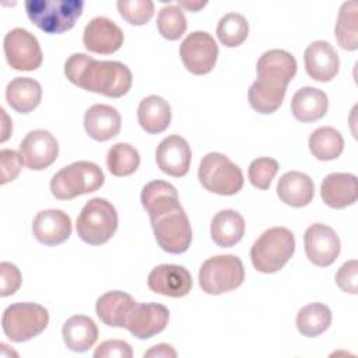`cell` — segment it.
<instances>
[{
    "instance_id": "1",
    "label": "cell",
    "mask_w": 358,
    "mask_h": 358,
    "mask_svg": "<svg viewBox=\"0 0 358 358\" xmlns=\"http://www.w3.org/2000/svg\"><path fill=\"white\" fill-rule=\"evenodd\" d=\"M64 74L74 85L109 98L126 95L131 87L130 69L115 60H95L85 53H74L64 63Z\"/></svg>"
},
{
    "instance_id": "2",
    "label": "cell",
    "mask_w": 358,
    "mask_h": 358,
    "mask_svg": "<svg viewBox=\"0 0 358 358\" xmlns=\"http://www.w3.org/2000/svg\"><path fill=\"white\" fill-rule=\"evenodd\" d=\"M295 252L294 234L284 227L266 229L252 245L253 267L264 274L280 271Z\"/></svg>"
},
{
    "instance_id": "3",
    "label": "cell",
    "mask_w": 358,
    "mask_h": 358,
    "mask_svg": "<svg viewBox=\"0 0 358 358\" xmlns=\"http://www.w3.org/2000/svg\"><path fill=\"white\" fill-rule=\"evenodd\" d=\"M28 18L46 34H63L71 29L83 14V0H27Z\"/></svg>"
},
{
    "instance_id": "4",
    "label": "cell",
    "mask_w": 358,
    "mask_h": 358,
    "mask_svg": "<svg viewBox=\"0 0 358 358\" xmlns=\"http://www.w3.org/2000/svg\"><path fill=\"white\" fill-rule=\"evenodd\" d=\"M105 182L102 169L90 161H77L53 175L50 192L59 200H71L77 196L96 192Z\"/></svg>"
},
{
    "instance_id": "5",
    "label": "cell",
    "mask_w": 358,
    "mask_h": 358,
    "mask_svg": "<svg viewBox=\"0 0 358 358\" xmlns=\"http://www.w3.org/2000/svg\"><path fill=\"white\" fill-rule=\"evenodd\" d=\"M77 235L88 245L106 243L117 229V213L110 201L95 197L85 203L77 217Z\"/></svg>"
},
{
    "instance_id": "6",
    "label": "cell",
    "mask_w": 358,
    "mask_h": 358,
    "mask_svg": "<svg viewBox=\"0 0 358 358\" xmlns=\"http://www.w3.org/2000/svg\"><path fill=\"white\" fill-rule=\"evenodd\" d=\"M201 186L220 196L236 194L243 186L241 168L221 152H208L203 157L199 172Z\"/></svg>"
},
{
    "instance_id": "7",
    "label": "cell",
    "mask_w": 358,
    "mask_h": 358,
    "mask_svg": "<svg viewBox=\"0 0 358 358\" xmlns=\"http://www.w3.org/2000/svg\"><path fill=\"white\" fill-rule=\"evenodd\" d=\"M245 280L242 260L235 255L207 259L199 270V284L206 294L220 295L236 289Z\"/></svg>"
},
{
    "instance_id": "8",
    "label": "cell",
    "mask_w": 358,
    "mask_h": 358,
    "mask_svg": "<svg viewBox=\"0 0 358 358\" xmlns=\"http://www.w3.org/2000/svg\"><path fill=\"white\" fill-rule=\"evenodd\" d=\"M49 323L48 310L34 302L13 303L3 312L1 327L13 343H24L39 336Z\"/></svg>"
},
{
    "instance_id": "9",
    "label": "cell",
    "mask_w": 358,
    "mask_h": 358,
    "mask_svg": "<svg viewBox=\"0 0 358 358\" xmlns=\"http://www.w3.org/2000/svg\"><path fill=\"white\" fill-rule=\"evenodd\" d=\"M150 221L154 236L162 250L179 255L189 249L192 242V228L183 207L166 211Z\"/></svg>"
},
{
    "instance_id": "10",
    "label": "cell",
    "mask_w": 358,
    "mask_h": 358,
    "mask_svg": "<svg viewBox=\"0 0 358 358\" xmlns=\"http://www.w3.org/2000/svg\"><path fill=\"white\" fill-rule=\"evenodd\" d=\"M4 55L11 69L32 71L42 64V50L34 34L24 28L8 31L3 41Z\"/></svg>"
},
{
    "instance_id": "11",
    "label": "cell",
    "mask_w": 358,
    "mask_h": 358,
    "mask_svg": "<svg viewBox=\"0 0 358 358\" xmlns=\"http://www.w3.org/2000/svg\"><path fill=\"white\" fill-rule=\"evenodd\" d=\"M179 55L187 71L196 76H204L215 66L218 46L208 32L194 31L180 43Z\"/></svg>"
},
{
    "instance_id": "12",
    "label": "cell",
    "mask_w": 358,
    "mask_h": 358,
    "mask_svg": "<svg viewBox=\"0 0 358 358\" xmlns=\"http://www.w3.org/2000/svg\"><path fill=\"white\" fill-rule=\"evenodd\" d=\"M305 253L310 263L319 267H327L336 262L340 255L341 243L336 231L324 224H312L303 235Z\"/></svg>"
},
{
    "instance_id": "13",
    "label": "cell",
    "mask_w": 358,
    "mask_h": 358,
    "mask_svg": "<svg viewBox=\"0 0 358 358\" xmlns=\"http://www.w3.org/2000/svg\"><path fill=\"white\" fill-rule=\"evenodd\" d=\"M20 154L29 169L42 171L56 161L59 155V144L50 131L38 129L29 131L22 138Z\"/></svg>"
},
{
    "instance_id": "14",
    "label": "cell",
    "mask_w": 358,
    "mask_h": 358,
    "mask_svg": "<svg viewBox=\"0 0 358 358\" xmlns=\"http://www.w3.org/2000/svg\"><path fill=\"white\" fill-rule=\"evenodd\" d=\"M169 320V310L161 303H136L127 313L124 327L140 340L161 333Z\"/></svg>"
},
{
    "instance_id": "15",
    "label": "cell",
    "mask_w": 358,
    "mask_h": 358,
    "mask_svg": "<svg viewBox=\"0 0 358 358\" xmlns=\"http://www.w3.org/2000/svg\"><path fill=\"white\" fill-rule=\"evenodd\" d=\"M124 35L119 25L106 17L92 18L84 29L83 42L88 52L112 55L123 45Z\"/></svg>"
},
{
    "instance_id": "16",
    "label": "cell",
    "mask_w": 358,
    "mask_h": 358,
    "mask_svg": "<svg viewBox=\"0 0 358 358\" xmlns=\"http://www.w3.org/2000/svg\"><path fill=\"white\" fill-rule=\"evenodd\" d=\"M151 291L171 298L187 295L193 287L189 270L179 264H159L154 267L147 278Z\"/></svg>"
},
{
    "instance_id": "17",
    "label": "cell",
    "mask_w": 358,
    "mask_h": 358,
    "mask_svg": "<svg viewBox=\"0 0 358 358\" xmlns=\"http://www.w3.org/2000/svg\"><path fill=\"white\" fill-rule=\"evenodd\" d=\"M155 159L158 168L164 173L180 178L189 172L192 151L187 141L183 137L172 134L165 137L159 143L155 151Z\"/></svg>"
},
{
    "instance_id": "18",
    "label": "cell",
    "mask_w": 358,
    "mask_h": 358,
    "mask_svg": "<svg viewBox=\"0 0 358 358\" xmlns=\"http://www.w3.org/2000/svg\"><path fill=\"white\" fill-rule=\"evenodd\" d=\"M295 57L282 49H270L257 60V78L266 83L287 87L296 74Z\"/></svg>"
},
{
    "instance_id": "19",
    "label": "cell",
    "mask_w": 358,
    "mask_h": 358,
    "mask_svg": "<svg viewBox=\"0 0 358 358\" xmlns=\"http://www.w3.org/2000/svg\"><path fill=\"white\" fill-rule=\"evenodd\" d=\"M32 232L39 243L45 246H56L70 238L71 220L62 210H42L34 218Z\"/></svg>"
},
{
    "instance_id": "20",
    "label": "cell",
    "mask_w": 358,
    "mask_h": 358,
    "mask_svg": "<svg viewBox=\"0 0 358 358\" xmlns=\"http://www.w3.org/2000/svg\"><path fill=\"white\" fill-rule=\"evenodd\" d=\"M303 62L308 76L320 83L333 80L340 67V59L336 49L326 41L312 42L305 49Z\"/></svg>"
},
{
    "instance_id": "21",
    "label": "cell",
    "mask_w": 358,
    "mask_h": 358,
    "mask_svg": "<svg viewBox=\"0 0 358 358\" xmlns=\"http://www.w3.org/2000/svg\"><path fill=\"white\" fill-rule=\"evenodd\" d=\"M87 134L96 141H108L116 137L122 127V117L116 108L105 103H95L84 115Z\"/></svg>"
},
{
    "instance_id": "22",
    "label": "cell",
    "mask_w": 358,
    "mask_h": 358,
    "mask_svg": "<svg viewBox=\"0 0 358 358\" xmlns=\"http://www.w3.org/2000/svg\"><path fill=\"white\" fill-rule=\"evenodd\" d=\"M320 196L331 208H345L358 199V180L352 173L334 172L327 175L320 185Z\"/></svg>"
},
{
    "instance_id": "23",
    "label": "cell",
    "mask_w": 358,
    "mask_h": 358,
    "mask_svg": "<svg viewBox=\"0 0 358 358\" xmlns=\"http://www.w3.org/2000/svg\"><path fill=\"white\" fill-rule=\"evenodd\" d=\"M277 196L291 207H305L315 196L313 180L306 173L298 171L287 172L277 183Z\"/></svg>"
},
{
    "instance_id": "24",
    "label": "cell",
    "mask_w": 358,
    "mask_h": 358,
    "mask_svg": "<svg viewBox=\"0 0 358 358\" xmlns=\"http://www.w3.org/2000/svg\"><path fill=\"white\" fill-rule=\"evenodd\" d=\"M140 200L141 206L148 213L150 220L182 207L176 189L165 180L148 182L141 190Z\"/></svg>"
},
{
    "instance_id": "25",
    "label": "cell",
    "mask_w": 358,
    "mask_h": 358,
    "mask_svg": "<svg viewBox=\"0 0 358 358\" xmlns=\"http://www.w3.org/2000/svg\"><path fill=\"white\" fill-rule=\"evenodd\" d=\"M329 108L327 95L315 87L299 88L291 99V112L302 123L322 119Z\"/></svg>"
},
{
    "instance_id": "26",
    "label": "cell",
    "mask_w": 358,
    "mask_h": 358,
    "mask_svg": "<svg viewBox=\"0 0 358 358\" xmlns=\"http://www.w3.org/2000/svg\"><path fill=\"white\" fill-rule=\"evenodd\" d=\"M64 344L74 352L88 351L98 338L95 322L84 315H74L66 320L62 329Z\"/></svg>"
},
{
    "instance_id": "27",
    "label": "cell",
    "mask_w": 358,
    "mask_h": 358,
    "mask_svg": "<svg viewBox=\"0 0 358 358\" xmlns=\"http://www.w3.org/2000/svg\"><path fill=\"white\" fill-rule=\"evenodd\" d=\"M136 305L131 295L123 291H109L96 299V316L106 326L124 327L127 313Z\"/></svg>"
},
{
    "instance_id": "28",
    "label": "cell",
    "mask_w": 358,
    "mask_h": 358,
    "mask_svg": "<svg viewBox=\"0 0 358 358\" xmlns=\"http://www.w3.org/2000/svg\"><path fill=\"white\" fill-rule=\"evenodd\" d=\"M171 106L168 101L158 95H150L141 99L137 109V119L141 129L150 134L165 131L171 123Z\"/></svg>"
},
{
    "instance_id": "29",
    "label": "cell",
    "mask_w": 358,
    "mask_h": 358,
    "mask_svg": "<svg viewBox=\"0 0 358 358\" xmlns=\"http://www.w3.org/2000/svg\"><path fill=\"white\" fill-rule=\"evenodd\" d=\"M42 98L41 84L29 77H15L6 88L7 103L18 113H29Z\"/></svg>"
},
{
    "instance_id": "30",
    "label": "cell",
    "mask_w": 358,
    "mask_h": 358,
    "mask_svg": "<svg viewBox=\"0 0 358 358\" xmlns=\"http://www.w3.org/2000/svg\"><path fill=\"white\" fill-rule=\"evenodd\" d=\"M211 238L220 248L236 245L245 234V220L235 210H221L211 221Z\"/></svg>"
},
{
    "instance_id": "31",
    "label": "cell",
    "mask_w": 358,
    "mask_h": 358,
    "mask_svg": "<svg viewBox=\"0 0 358 358\" xmlns=\"http://www.w3.org/2000/svg\"><path fill=\"white\" fill-rule=\"evenodd\" d=\"M287 87L274 85L263 80H256L248 91V99L250 106L263 115L275 112L284 101Z\"/></svg>"
},
{
    "instance_id": "32",
    "label": "cell",
    "mask_w": 358,
    "mask_h": 358,
    "mask_svg": "<svg viewBox=\"0 0 358 358\" xmlns=\"http://www.w3.org/2000/svg\"><path fill=\"white\" fill-rule=\"evenodd\" d=\"M309 150L319 161H331L341 155L344 150V138L338 130L330 126L316 129L309 136Z\"/></svg>"
},
{
    "instance_id": "33",
    "label": "cell",
    "mask_w": 358,
    "mask_h": 358,
    "mask_svg": "<svg viewBox=\"0 0 358 358\" xmlns=\"http://www.w3.org/2000/svg\"><path fill=\"white\" fill-rule=\"evenodd\" d=\"M334 35L340 48L345 50L358 49V4L354 0L345 1L341 4Z\"/></svg>"
},
{
    "instance_id": "34",
    "label": "cell",
    "mask_w": 358,
    "mask_h": 358,
    "mask_svg": "<svg viewBox=\"0 0 358 358\" xmlns=\"http://www.w3.org/2000/svg\"><path fill=\"white\" fill-rule=\"evenodd\" d=\"M330 323L331 310L320 302L303 306L296 315V329L305 337H317L329 329Z\"/></svg>"
},
{
    "instance_id": "35",
    "label": "cell",
    "mask_w": 358,
    "mask_h": 358,
    "mask_svg": "<svg viewBox=\"0 0 358 358\" xmlns=\"http://www.w3.org/2000/svg\"><path fill=\"white\" fill-rule=\"evenodd\" d=\"M106 165L115 176H129L134 173L140 165L138 151L127 143H116L106 155Z\"/></svg>"
},
{
    "instance_id": "36",
    "label": "cell",
    "mask_w": 358,
    "mask_h": 358,
    "mask_svg": "<svg viewBox=\"0 0 358 358\" xmlns=\"http://www.w3.org/2000/svg\"><path fill=\"white\" fill-rule=\"evenodd\" d=\"M249 34V24L239 13H228L218 21L217 36L227 48H236L242 45Z\"/></svg>"
},
{
    "instance_id": "37",
    "label": "cell",
    "mask_w": 358,
    "mask_h": 358,
    "mask_svg": "<svg viewBox=\"0 0 358 358\" xmlns=\"http://www.w3.org/2000/svg\"><path fill=\"white\" fill-rule=\"evenodd\" d=\"M157 27H158L159 34L165 39H168V41L179 39L187 28V22H186L183 10L175 4L162 7L158 13Z\"/></svg>"
},
{
    "instance_id": "38",
    "label": "cell",
    "mask_w": 358,
    "mask_h": 358,
    "mask_svg": "<svg viewBox=\"0 0 358 358\" xmlns=\"http://www.w3.org/2000/svg\"><path fill=\"white\" fill-rule=\"evenodd\" d=\"M116 6L122 18L130 25H144L154 15L151 0H119Z\"/></svg>"
},
{
    "instance_id": "39",
    "label": "cell",
    "mask_w": 358,
    "mask_h": 358,
    "mask_svg": "<svg viewBox=\"0 0 358 358\" xmlns=\"http://www.w3.org/2000/svg\"><path fill=\"white\" fill-rule=\"evenodd\" d=\"M278 169H280V165L275 159L268 157H260L250 162L248 169V176L250 183L255 187L260 190H267L275 173L278 172Z\"/></svg>"
},
{
    "instance_id": "40",
    "label": "cell",
    "mask_w": 358,
    "mask_h": 358,
    "mask_svg": "<svg viewBox=\"0 0 358 358\" xmlns=\"http://www.w3.org/2000/svg\"><path fill=\"white\" fill-rule=\"evenodd\" d=\"M22 164H24V159L20 152L8 148L1 150L0 151V166H1L0 183L6 185L8 182H13L18 176L22 168Z\"/></svg>"
},
{
    "instance_id": "41",
    "label": "cell",
    "mask_w": 358,
    "mask_h": 358,
    "mask_svg": "<svg viewBox=\"0 0 358 358\" xmlns=\"http://www.w3.org/2000/svg\"><path fill=\"white\" fill-rule=\"evenodd\" d=\"M336 284L344 292L355 295L358 292V262L351 259L345 262L336 273Z\"/></svg>"
},
{
    "instance_id": "42",
    "label": "cell",
    "mask_w": 358,
    "mask_h": 358,
    "mask_svg": "<svg viewBox=\"0 0 358 358\" xmlns=\"http://www.w3.org/2000/svg\"><path fill=\"white\" fill-rule=\"evenodd\" d=\"M21 287V273L18 267L10 262L0 263V295L8 296Z\"/></svg>"
},
{
    "instance_id": "43",
    "label": "cell",
    "mask_w": 358,
    "mask_h": 358,
    "mask_svg": "<svg viewBox=\"0 0 358 358\" xmlns=\"http://www.w3.org/2000/svg\"><path fill=\"white\" fill-rule=\"evenodd\" d=\"M95 358H131L133 350L129 343L123 340H106L94 351Z\"/></svg>"
},
{
    "instance_id": "44",
    "label": "cell",
    "mask_w": 358,
    "mask_h": 358,
    "mask_svg": "<svg viewBox=\"0 0 358 358\" xmlns=\"http://www.w3.org/2000/svg\"><path fill=\"white\" fill-rule=\"evenodd\" d=\"M175 358L176 357V351L173 350L172 345L169 344H157L154 347H151L148 351L144 352V358Z\"/></svg>"
},
{
    "instance_id": "45",
    "label": "cell",
    "mask_w": 358,
    "mask_h": 358,
    "mask_svg": "<svg viewBox=\"0 0 358 358\" xmlns=\"http://www.w3.org/2000/svg\"><path fill=\"white\" fill-rule=\"evenodd\" d=\"M207 4V1H178L179 7H185L190 11H197L200 8H203Z\"/></svg>"
},
{
    "instance_id": "46",
    "label": "cell",
    "mask_w": 358,
    "mask_h": 358,
    "mask_svg": "<svg viewBox=\"0 0 358 358\" xmlns=\"http://www.w3.org/2000/svg\"><path fill=\"white\" fill-rule=\"evenodd\" d=\"M1 115H3V119H4V124H3V130H1V138H0V141L1 143H4L7 138H8V136H10V130H7V127L8 129H11L13 130V124H11V122H8V117H7V115H6V112H4V109H1Z\"/></svg>"
}]
</instances>
